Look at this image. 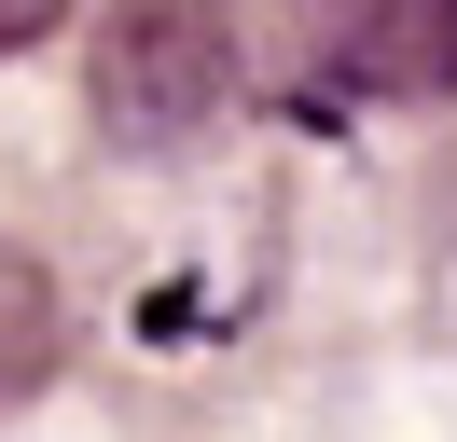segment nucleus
<instances>
[{"label": "nucleus", "instance_id": "obj_1", "mask_svg": "<svg viewBox=\"0 0 457 442\" xmlns=\"http://www.w3.org/2000/svg\"><path fill=\"white\" fill-rule=\"evenodd\" d=\"M84 97L125 152H195L236 110V0H112L84 42Z\"/></svg>", "mask_w": 457, "mask_h": 442}, {"label": "nucleus", "instance_id": "obj_2", "mask_svg": "<svg viewBox=\"0 0 457 442\" xmlns=\"http://www.w3.org/2000/svg\"><path fill=\"white\" fill-rule=\"evenodd\" d=\"M278 28L346 97H457V0H278Z\"/></svg>", "mask_w": 457, "mask_h": 442}, {"label": "nucleus", "instance_id": "obj_3", "mask_svg": "<svg viewBox=\"0 0 457 442\" xmlns=\"http://www.w3.org/2000/svg\"><path fill=\"white\" fill-rule=\"evenodd\" d=\"M42 373H56V291H42V263L0 249V414L29 401Z\"/></svg>", "mask_w": 457, "mask_h": 442}, {"label": "nucleus", "instance_id": "obj_4", "mask_svg": "<svg viewBox=\"0 0 457 442\" xmlns=\"http://www.w3.org/2000/svg\"><path fill=\"white\" fill-rule=\"evenodd\" d=\"M56 14H70V0H0V55H29V42H42Z\"/></svg>", "mask_w": 457, "mask_h": 442}]
</instances>
